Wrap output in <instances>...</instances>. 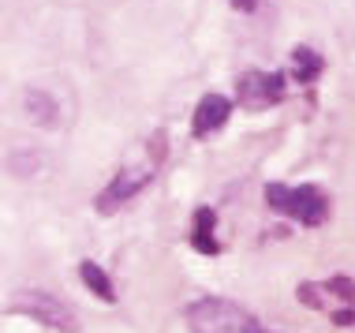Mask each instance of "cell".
Listing matches in <instances>:
<instances>
[{
	"label": "cell",
	"mask_w": 355,
	"mask_h": 333,
	"mask_svg": "<svg viewBox=\"0 0 355 333\" xmlns=\"http://www.w3.org/2000/svg\"><path fill=\"white\" fill-rule=\"evenodd\" d=\"M191 333H258V322L228 300H198L187 311Z\"/></svg>",
	"instance_id": "cell-1"
},
{
	"label": "cell",
	"mask_w": 355,
	"mask_h": 333,
	"mask_svg": "<svg viewBox=\"0 0 355 333\" xmlns=\"http://www.w3.org/2000/svg\"><path fill=\"white\" fill-rule=\"evenodd\" d=\"M266 203L277 214H292L303 225H322L329 214V203L318 187H284V184H270L266 187Z\"/></svg>",
	"instance_id": "cell-2"
},
{
	"label": "cell",
	"mask_w": 355,
	"mask_h": 333,
	"mask_svg": "<svg viewBox=\"0 0 355 333\" xmlns=\"http://www.w3.org/2000/svg\"><path fill=\"white\" fill-rule=\"evenodd\" d=\"M12 307L19 315H31L34 322H42V326H53L60 333H79V318L71 315V307H64L49 292H19Z\"/></svg>",
	"instance_id": "cell-3"
},
{
	"label": "cell",
	"mask_w": 355,
	"mask_h": 333,
	"mask_svg": "<svg viewBox=\"0 0 355 333\" xmlns=\"http://www.w3.org/2000/svg\"><path fill=\"white\" fill-rule=\"evenodd\" d=\"M239 105L243 109H270L284 98V75L273 71H251L239 79Z\"/></svg>",
	"instance_id": "cell-4"
},
{
	"label": "cell",
	"mask_w": 355,
	"mask_h": 333,
	"mask_svg": "<svg viewBox=\"0 0 355 333\" xmlns=\"http://www.w3.org/2000/svg\"><path fill=\"white\" fill-rule=\"evenodd\" d=\"M150 184V169H123V173H116L109 180V187L98 195V214H112V210H120L123 203H131L142 187Z\"/></svg>",
	"instance_id": "cell-5"
},
{
	"label": "cell",
	"mask_w": 355,
	"mask_h": 333,
	"mask_svg": "<svg viewBox=\"0 0 355 333\" xmlns=\"http://www.w3.org/2000/svg\"><path fill=\"white\" fill-rule=\"evenodd\" d=\"M228 112H232V101L220 98V94H206L202 101H198L195 109V120H191V128H195L198 139L214 135V131H220L228 123Z\"/></svg>",
	"instance_id": "cell-6"
},
{
	"label": "cell",
	"mask_w": 355,
	"mask_h": 333,
	"mask_svg": "<svg viewBox=\"0 0 355 333\" xmlns=\"http://www.w3.org/2000/svg\"><path fill=\"white\" fill-rule=\"evenodd\" d=\"M23 112L31 117V123H37V128H56V123H60V105H56V98L42 87H31L23 94Z\"/></svg>",
	"instance_id": "cell-7"
},
{
	"label": "cell",
	"mask_w": 355,
	"mask_h": 333,
	"mask_svg": "<svg viewBox=\"0 0 355 333\" xmlns=\"http://www.w3.org/2000/svg\"><path fill=\"white\" fill-rule=\"evenodd\" d=\"M214 221H217V214L209 210V206H202V210L195 214V228H191V247L195 251H202V255H217V240H214Z\"/></svg>",
	"instance_id": "cell-8"
},
{
	"label": "cell",
	"mask_w": 355,
	"mask_h": 333,
	"mask_svg": "<svg viewBox=\"0 0 355 333\" xmlns=\"http://www.w3.org/2000/svg\"><path fill=\"white\" fill-rule=\"evenodd\" d=\"M79 273H83L86 289H90L94 296H101L105 303H112V300H116V289H112L109 273H105V270H101L98 262H90V259H86V262H79Z\"/></svg>",
	"instance_id": "cell-9"
},
{
	"label": "cell",
	"mask_w": 355,
	"mask_h": 333,
	"mask_svg": "<svg viewBox=\"0 0 355 333\" xmlns=\"http://www.w3.org/2000/svg\"><path fill=\"white\" fill-rule=\"evenodd\" d=\"M8 169H12L15 176H37L42 154H37L34 146H19V150H12V157H8Z\"/></svg>",
	"instance_id": "cell-10"
},
{
	"label": "cell",
	"mask_w": 355,
	"mask_h": 333,
	"mask_svg": "<svg viewBox=\"0 0 355 333\" xmlns=\"http://www.w3.org/2000/svg\"><path fill=\"white\" fill-rule=\"evenodd\" d=\"M292 64H295V79H300V83H311V79H318V75H322V56L314 49H295Z\"/></svg>",
	"instance_id": "cell-11"
},
{
	"label": "cell",
	"mask_w": 355,
	"mask_h": 333,
	"mask_svg": "<svg viewBox=\"0 0 355 333\" xmlns=\"http://www.w3.org/2000/svg\"><path fill=\"white\" fill-rule=\"evenodd\" d=\"M325 289L337 292L340 303H352V300H355V281H352V278H329V281H325Z\"/></svg>",
	"instance_id": "cell-12"
},
{
	"label": "cell",
	"mask_w": 355,
	"mask_h": 333,
	"mask_svg": "<svg viewBox=\"0 0 355 333\" xmlns=\"http://www.w3.org/2000/svg\"><path fill=\"white\" fill-rule=\"evenodd\" d=\"M333 322H337V326H352V322H355V311H337V315H333Z\"/></svg>",
	"instance_id": "cell-13"
},
{
	"label": "cell",
	"mask_w": 355,
	"mask_h": 333,
	"mask_svg": "<svg viewBox=\"0 0 355 333\" xmlns=\"http://www.w3.org/2000/svg\"><path fill=\"white\" fill-rule=\"evenodd\" d=\"M232 4L239 8V12H254V4H258V0H232Z\"/></svg>",
	"instance_id": "cell-14"
}]
</instances>
